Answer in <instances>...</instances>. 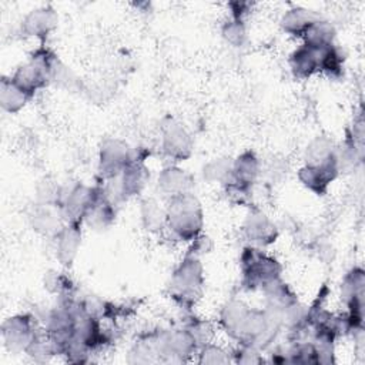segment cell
Masks as SVG:
<instances>
[{"label":"cell","instance_id":"7a4b0ae2","mask_svg":"<svg viewBox=\"0 0 365 365\" xmlns=\"http://www.w3.org/2000/svg\"><path fill=\"white\" fill-rule=\"evenodd\" d=\"M242 284L248 289L264 288L271 281L279 278L281 265L278 261L255 247L244 248L241 254Z\"/></svg>","mask_w":365,"mask_h":365},{"label":"cell","instance_id":"9c48e42d","mask_svg":"<svg viewBox=\"0 0 365 365\" xmlns=\"http://www.w3.org/2000/svg\"><path fill=\"white\" fill-rule=\"evenodd\" d=\"M324 48L325 47H314L305 43L298 47L289 57V66L294 76L298 78H308L318 73Z\"/></svg>","mask_w":365,"mask_h":365},{"label":"cell","instance_id":"d6986e66","mask_svg":"<svg viewBox=\"0 0 365 365\" xmlns=\"http://www.w3.org/2000/svg\"><path fill=\"white\" fill-rule=\"evenodd\" d=\"M51 207H54V204H43L41 208L33 215V220H34L33 225L37 231H40L43 234L57 235L58 231L63 228L61 220L64 217L61 214L60 207L57 211H53Z\"/></svg>","mask_w":365,"mask_h":365},{"label":"cell","instance_id":"44dd1931","mask_svg":"<svg viewBox=\"0 0 365 365\" xmlns=\"http://www.w3.org/2000/svg\"><path fill=\"white\" fill-rule=\"evenodd\" d=\"M334 37H335V30L331 26V23L325 20H318L314 23L308 31L304 34L305 44L314 46V47H327L334 44Z\"/></svg>","mask_w":365,"mask_h":365},{"label":"cell","instance_id":"ba28073f","mask_svg":"<svg viewBox=\"0 0 365 365\" xmlns=\"http://www.w3.org/2000/svg\"><path fill=\"white\" fill-rule=\"evenodd\" d=\"M191 147L192 143L190 134L181 124L170 121V124L164 127L163 150L168 157L175 158L177 161L184 160L191 154Z\"/></svg>","mask_w":365,"mask_h":365},{"label":"cell","instance_id":"d4e9b609","mask_svg":"<svg viewBox=\"0 0 365 365\" xmlns=\"http://www.w3.org/2000/svg\"><path fill=\"white\" fill-rule=\"evenodd\" d=\"M200 361L207 362V364H221V362H228V356L225 355V352L221 348L212 346V345H205L202 348Z\"/></svg>","mask_w":365,"mask_h":365},{"label":"cell","instance_id":"7c38bea8","mask_svg":"<svg viewBox=\"0 0 365 365\" xmlns=\"http://www.w3.org/2000/svg\"><path fill=\"white\" fill-rule=\"evenodd\" d=\"M319 19L321 17L312 10L304 7H292L284 13L281 19V26L285 33L297 37H304L308 29Z\"/></svg>","mask_w":365,"mask_h":365},{"label":"cell","instance_id":"ffe728a7","mask_svg":"<svg viewBox=\"0 0 365 365\" xmlns=\"http://www.w3.org/2000/svg\"><path fill=\"white\" fill-rule=\"evenodd\" d=\"M141 205V220L148 231H158L167 227V210H163L155 200L148 198Z\"/></svg>","mask_w":365,"mask_h":365},{"label":"cell","instance_id":"8fae6325","mask_svg":"<svg viewBox=\"0 0 365 365\" xmlns=\"http://www.w3.org/2000/svg\"><path fill=\"white\" fill-rule=\"evenodd\" d=\"M57 258L63 265H71L81 242L80 222H68L56 235Z\"/></svg>","mask_w":365,"mask_h":365},{"label":"cell","instance_id":"5bb4252c","mask_svg":"<svg viewBox=\"0 0 365 365\" xmlns=\"http://www.w3.org/2000/svg\"><path fill=\"white\" fill-rule=\"evenodd\" d=\"M118 195L125 198L138 194L147 180V168L143 163H128L118 175Z\"/></svg>","mask_w":365,"mask_h":365},{"label":"cell","instance_id":"7402d4cb","mask_svg":"<svg viewBox=\"0 0 365 365\" xmlns=\"http://www.w3.org/2000/svg\"><path fill=\"white\" fill-rule=\"evenodd\" d=\"M335 151L332 143L325 137H317L312 140L305 150V161L307 164H322L332 157H335Z\"/></svg>","mask_w":365,"mask_h":365},{"label":"cell","instance_id":"4fadbf2b","mask_svg":"<svg viewBox=\"0 0 365 365\" xmlns=\"http://www.w3.org/2000/svg\"><path fill=\"white\" fill-rule=\"evenodd\" d=\"M158 187L170 197L187 194L192 187V177L178 167H167L158 175Z\"/></svg>","mask_w":365,"mask_h":365},{"label":"cell","instance_id":"277c9868","mask_svg":"<svg viewBox=\"0 0 365 365\" xmlns=\"http://www.w3.org/2000/svg\"><path fill=\"white\" fill-rule=\"evenodd\" d=\"M131 150L120 140H106L100 148V173L104 178L113 180L121 174L130 163Z\"/></svg>","mask_w":365,"mask_h":365},{"label":"cell","instance_id":"ac0fdd59","mask_svg":"<svg viewBox=\"0 0 365 365\" xmlns=\"http://www.w3.org/2000/svg\"><path fill=\"white\" fill-rule=\"evenodd\" d=\"M262 291L265 292V297H267V301H268L267 307L274 308L277 311L282 312L285 308H288L289 305L297 302V298H295L294 292L279 278L271 281L268 285H265L262 288Z\"/></svg>","mask_w":365,"mask_h":365},{"label":"cell","instance_id":"2e32d148","mask_svg":"<svg viewBox=\"0 0 365 365\" xmlns=\"http://www.w3.org/2000/svg\"><path fill=\"white\" fill-rule=\"evenodd\" d=\"M250 311L251 309L240 301H231L224 307L221 314V324L231 336L238 339Z\"/></svg>","mask_w":365,"mask_h":365},{"label":"cell","instance_id":"cb8c5ba5","mask_svg":"<svg viewBox=\"0 0 365 365\" xmlns=\"http://www.w3.org/2000/svg\"><path fill=\"white\" fill-rule=\"evenodd\" d=\"M222 36L230 44H232L235 47L242 46V43L245 41V37H247L244 23L241 20L231 19L230 21L225 23V26L222 29Z\"/></svg>","mask_w":365,"mask_h":365},{"label":"cell","instance_id":"e0dca14e","mask_svg":"<svg viewBox=\"0 0 365 365\" xmlns=\"http://www.w3.org/2000/svg\"><path fill=\"white\" fill-rule=\"evenodd\" d=\"M30 97L10 78L3 77L0 86V104L7 113H17L26 104Z\"/></svg>","mask_w":365,"mask_h":365},{"label":"cell","instance_id":"3957f363","mask_svg":"<svg viewBox=\"0 0 365 365\" xmlns=\"http://www.w3.org/2000/svg\"><path fill=\"white\" fill-rule=\"evenodd\" d=\"M204 284L202 265L198 257L188 254L174 271L171 278V295L182 305L192 304Z\"/></svg>","mask_w":365,"mask_h":365},{"label":"cell","instance_id":"6da1fadb","mask_svg":"<svg viewBox=\"0 0 365 365\" xmlns=\"http://www.w3.org/2000/svg\"><path fill=\"white\" fill-rule=\"evenodd\" d=\"M167 228L181 241H194L198 237L202 228V210L191 192L170 198Z\"/></svg>","mask_w":365,"mask_h":365},{"label":"cell","instance_id":"9a60e30c","mask_svg":"<svg viewBox=\"0 0 365 365\" xmlns=\"http://www.w3.org/2000/svg\"><path fill=\"white\" fill-rule=\"evenodd\" d=\"M259 174V161L254 153L245 151L235 161H232V178L230 182L248 187L254 184Z\"/></svg>","mask_w":365,"mask_h":365},{"label":"cell","instance_id":"8992f818","mask_svg":"<svg viewBox=\"0 0 365 365\" xmlns=\"http://www.w3.org/2000/svg\"><path fill=\"white\" fill-rule=\"evenodd\" d=\"M338 163H336V155L332 157L331 160L322 163V164H305L299 173L298 177L301 182L309 188L311 191L317 194H324L328 188V185L335 180L338 175Z\"/></svg>","mask_w":365,"mask_h":365},{"label":"cell","instance_id":"30bf717a","mask_svg":"<svg viewBox=\"0 0 365 365\" xmlns=\"http://www.w3.org/2000/svg\"><path fill=\"white\" fill-rule=\"evenodd\" d=\"M244 234L254 245H269L275 241L278 232L274 225L262 212H251L244 222Z\"/></svg>","mask_w":365,"mask_h":365},{"label":"cell","instance_id":"5b68a950","mask_svg":"<svg viewBox=\"0 0 365 365\" xmlns=\"http://www.w3.org/2000/svg\"><path fill=\"white\" fill-rule=\"evenodd\" d=\"M36 335L34 324L29 315H16L4 321L3 339L7 349L13 352L26 351Z\"/></svg>","mask_w":365,"mask_h":365},{"label":"cell","instance_id":"603a6c76","mask_svg":"<svg viewBox=\"0 0 365 365\" xmlns=\"http://www.w3.org/2000/svg\"><path fill=\"white\" fill-rule=\"evenodd\" d=\"M204 178L210 182L228 184L232 178V161L227 158H215L204 167Z\"/></svg>","mask_w":365,"mask_h":365},{"label":"cell","instance_id":"52a82bcc","mask_svg":"<svg viewBox=\"0 0 365 365\" xmlns=\"http://www.w3.org/2000/svg\"><path fill=\"white\" fill-rule=\"evenodd\" d=\"M57 26V13L50 6L31 10L21 21V31L24 36L44 40L50 31Z\"/></svg>","mask_w":365,"mask_h":365}]
</instances>
